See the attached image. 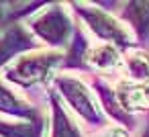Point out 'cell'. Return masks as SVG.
Listing matches in <instances>:
<instances>
[{
    "label": "cell",
    "mask_w": 149,
    "mask_h": 137,
    "mask_svg": "<svg viewBox=\"0 0 149 137\" xmlns=\"http://www.w3.org/2000/svg\"><path fill=\"white\" fill-rule=\"evenodd\" d=\"M59 59L57 53H35V55H27L21 57L17 62V66L10 70V80L29 84V82H37L41 78H45V74L51 70V66Z\"/></svg>",
    "instance_id": "obj_1"
},
{
    "label": "cell",
    "mask_w": 149,
    "mask_h": 137,
    "mask_svg": "<svg viewBox=\"0 0 149 137\" xmlns=\"http://www.w3.org/2000/svg\"><path fill=\"white\" fill-rule=\"evenodd\" d=\"M61 84V92L68 96V100L74 104V108L84 117V119H90V121H98L100 119V110L92 98V94L88 92V88L76 80H70V78H61L59 80Z\"/></svg>",
    "instance_id": "obj_2"
},
{
    "label": "cell",
    "mask_w": 149,
    "mask_h": 137,
    "mask_svg": "<svg viewBox=\"0 0 149 137\" xmlns=\"http://www.w3.org/2000/svg\"><path fill=\"white\" fill-rule=\"evenodd\" d=\"M84 15H86L90 27H92L100 37H104V39H114V41H118V43H129V35H127V31L123 29V25H118V23H116L114 19H110L108 15H102V13H98V10H86Z\"/></svg>",
    "instance_id": "obj_3"
},
{
    "label": "cell",
    "mask_w": 149,
    "mask_h": 137,
    "mask_svg": "<svg viewBox=\"0 0 149 137\" xmlns=\"http://www.w3.org/2000/svg\"><path fill=\"white\" fill-rule=\"evenodd\" d=\"M35 31L51 41V43H59L61 39H65V33H68V21L65 17L59 13V10H51L47 13L45 17H41L37 23H35Z\"/></svg>",
    "instance_id": "obj_4"
},
{
    "label": "cell",
    "mask_w": 149,
    "mask_h": 137,
    "mask_svg": "<svg viewBox=\"0 0 149 137\" xmlns=\"http://www.w3.org/2000/svg\"><path fill=\"white\" fill-rule=\"evenodd\" d=\"M118 100L125 108H131V110L149 108V84H125V86H120Z\"/></svg>",
    "instance_id": "obj_5"
},
{
    "label": "cell",
    "mask_w": 149,
    "mask_h": 137,
    "mask_svg": "<svg viewBox=\"0 0 149 137\" xmlns=\"http://www.w3.org/2000/svg\"><path fill=\"white\" fill-rule=\"evenodd\" d=\"M29 45H31V43H29V37H27L19 27L6 31L2 37H0V64H2L4 59H8V55H10L13 51H19V49L29 47Z\"/></svg>",
    "instance_id": "obj_6"
},
{
    "label": "cell",
    "mask_w": 149,
    "mask_h": 137,
    "mask_svg": "<svg viewBox=\"0 0 149 137\" xmlns=\"http://www.w3.org/2000/svg\"><path fill=\"white\" fill-rule=\"evenodd\" d=\"M127 66H129L133 78H139V80L149 78V53H145V51H133L127 57Z\"/></svg>",
    "instance_id": "obj_7"
},
{
    "label": "cell",
    "mask_w": 149,
    "mask_h": 137,
    "mask_svg": "<svg viewBox=\"0 0 149 137\" xmlns=\"http://www.w3.org/2000/svg\"><path fill=\"white\" fill-rule=\"evenodd\" d=\"M90 62L96 68H112L118 64V53L112 45H100L90 53Z\"/></svg>",
    "instance_id": "obj_8"
},
{
    "label": "cell",
    "mask_w": 149,
    "mask_h": 137,
    "mask_svg": "<svg viewBox=\"0 0 149 137\" xmlns=\"http://www.w3.org/2000/svg\"><path fill=\"white\" fill-rule=\"evenodd\" d=\"M55 108V127H53V137H80V131L74 127V123L65 117V113H61L59 104L53 102Z\"/></svg>",
    "instance_id": "obj_9"
},
{
    "label": "cell",
    "mask_w": 149,
    "mask_h": 137,
    "mask_svg": "<svg viewBox=\"0 0 149 137\" xmlns=\"http://www.w3.org/2000/svg\"><path fill=\"white\" fill-rule=\"evenodd\" d=\"M0 110L4 113H13V115H23L29 113L27 104H23L13 92H8L4 86H0Z\"/></svg>",
    "instance_id": "obj_10"
},
{
    "label": "cell",
    "mask_w": 149,
    "mask_h": 137,
    "mask_svg": "<svg viewBox=\"0 0 149 137\" xmlns=\"http://www.w3.org/2000/svg\"><path fill=\"white\" fill-rule=\"evenodd\" d=\"M127 17L131 19V23L139 31H145V27L149 25V2H135V4H131V8L127 10Z\"/></svg>",
    "instance_id": "obj_11"
},
{
    "label": "cell",
    "mask_w": 149,
    "mask_h": 137,
    "mask_svg": "<svg viewBox=\"0 0 149 137\" xmlns=\"http://www.w3.org/2000/svg\"><path fill=\"white\" fill-rule=\"evenodd\" d=\"M102 137H127V133H123V131H118V129H112V131L104 133Z\"/></svg>",
    "instance_id": "obj_12"
}]
</instances>
